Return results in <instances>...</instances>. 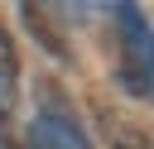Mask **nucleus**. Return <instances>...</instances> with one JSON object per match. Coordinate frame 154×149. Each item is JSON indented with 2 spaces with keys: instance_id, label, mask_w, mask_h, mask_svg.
Masks as SVG:
<instances>
[{
  "instance_id": "f257e3e1",
  "label": "nucleus",
  "mask_w": 154,
  "mask_h": 149,
  "mask_svg": "<svg viewBox=\"0 0 154 149\" xmlns=\"http://www.w3.org/2000/svg\"><path fill=\"white\" fill-rule=\"evenodd\" d=\"M116 24V72L125 82V91H135L140 101L154 106V29L135 5H116L111 10Z\"/></svg>"
},
{
  "instance_id": "f03ea898",
  "label": "nucleus",
  "mask_w": 154,
  "mask_h": 149,
  "mask_svg": "<svg viewBox=\"0 0 154 149\" xmlns=\"http://www.w3.org/2000/svg\"><path fill=\"white\" fill-rule=\"evenodd\" d=\"M29 149H91V139L63 111H38L29 125Z\"/></svg>"
},
{
  "instance_id": "7ed1b4c3",
  "label": "nucleus",
  "mask_w": 154,
  "mask_h": 149,
  "mask_svg": "<svg viewBox=\"0 0 154 149\" xmlns=\"http://www.w3.org/2000/svg\"><path fill=\"white\" fill-rule=\"evenodd\" d=\"M19 14H24V24H29L34 34H38V43H43L48 53H58V58H67V43H63V29H53V24H48V14H43L38 5H24Z\"/></svg>"
},
{
  "instance_id": "20e7f679",
  "label": "nucleus",
  "mask_w": 154,
  "mask_h": 149,
  "mask_svg": "<svg viewBox=\"0 0 154 149\" xmlns=\"http://www.w3.org/2000/svg\"><path fill=\"white\" fill-rule=\"evenodd\" d=\"M14 91H19V72L0 67V125H5V120H10V111H14Z\"/></svg>"
}]
</instances>
